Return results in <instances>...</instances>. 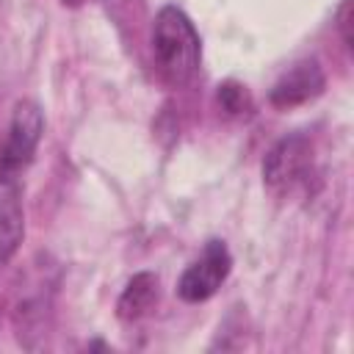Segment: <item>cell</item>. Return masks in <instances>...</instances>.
Returning <instances> with one entry per match:
<instances>
[{
  "label": "cell",
  "mask_w": 354,
  "mask_h": 354,
  "mask_svg": "<svg viewBox=\"0 0 354 354\" xmlns=\"http://www.w3.org/2000/svg\"><path fill=\"white\" fill-rule=\"evenodd\" d=\"M152 58L169 86H185L196 77L202 41L191 17L177 6H163L152 22Z\"/></svg>",
  "instance_id": "cell-1"
},
{
  "label": "cell",
  "mask_w": 354,
  "mask_h": 354,
  "mask_svg": "<svg viewBox=\"0 0 354 354\" xmlns=\"http://www.w3.org/2000/svg\"><path fill=\"white\" fill-rule=\"evenodd\" d=\"M44 133V113L33 100H19L11 111L8 133L0 147V183H11L36 155Z\"/></svg>",
  "instance_id": "cell-2"
},
{
  "label": "cell",
  "mask_w": 354,
  "mask_h": 354,
  "mask_svg": "<svg viewBox=\"0 0 354 354\" xmlns=\"http://www.w3.org/2000/svg\"><path fill=\"white\" fill-rule=\"evenodd\" d=\"M230 271H232V254H230L227 243L218 241V238H210L205 243L202 254L177 279V296L188 304L207 301L224 285Z\"/></svg>",
  "instance_id": "cell-3"
},
{
  "label": "cell",
  "mask_w": 354,
  "mask_h": 354,
  "mask_svg": "<svg viewBox=\"0 0 354 354\" xmlns=\"http://www.w3.org/2000/svg\"><path fill=\"white\" fill-rule=\"evenodd\" d=\"M313 166V144L307 136L293 133L279 138L263 158V183L282 194L290 191L293 185H299L304 180V174Z\"/></svg>",
  "instance_id": "cell-4"
},
{
  "label": "cell",
  "mask_w": 354,
  "mask_h": 354,
  "mask_svg": "<svg viewBox=\"0 0 354 354\" xmlns=\"http://www.w3.org/2000/svg\"><path fill=\"white\" fill-rule=\"evenodd\" d=\"M326 86V75L321 69V64L315 58H304L299 64H293L268 91L271 105L277 108H296L301 102L315 100Z\"/></svg>",
  "instance_id": "cell-5"
},
{
  "label": "cell",
  "mask_w": 354,
  "mask_h": 354,
  "mask_svg": "<svg viewBox=\"0 0 354 354\" xmlns=\"http://www.w3.org/2000/svg\"><path fill=\"white\" fill-rule=\"evenodd\" d=\"M25 238V213L17 185L6 183L0 191V266H6Z\"/></svg>",
  "instance_id": "cell-6"
},
{
  "label": "cell",
  "mask_w": 354,
  "mask_h": 354,
  "mask_svg": "<svg viewBox=\"0 0 354 354\" xmlns=\"http://www.w3.org/2000/svg\"><path fill=\"white\" fill-rule=\"evenodd\" d=\"M155 299H158V277L152 271H138L127 279V285L116 301V315L122 321H136L152 307Z\"/></svg>",
  "instance_id": "cell-7"
},
{
  "label": "cell",
  "mask_w": 354,
  "mask_h": 354,
  "mask_svg": "<svg viewBox=\"0 0 354 354\" xmlns=\"http://www.w3.org/2000/svg\"><path fill=\"white\" fill-rule=\"evenodd\" d=\"M218 102L227 113H246L252 108V97H249L246 86H241L235 80H227L218 86Z\"/></svg>",
  "instance_id": "cell-8"
},
{
  "label": "cell",
  "mask_w": 354,
  "mask_h": 354,
  "mask_svg": "<svg viewBox=\"0 0 354 354\" xmlns=\"http://www.w3.org/2000/svg\"><path fill=\"white\" fill-rule=\"evenodd\" d=\"M337 28H340V36H343L346 47L351 50V47H354V44H351V0H343V6H340V11H337Z\"/></svg>",
  "instance_id": "cell-9"
},
{
  "label": "cell",
  "mask_w": 354,
  "mask_h": 354,
  "mask_svg": "<svg viewBox=\"0 0 354 354\" xmlns=\"http://www.w3.org/2000/svg\"><path fill=\"white\" fill-rule=\"evenodd\" d=\"M86 0H61V6H66V8H80Z\"/></svg>",
  "instance_id": "cell-10"
}]
</instances>
